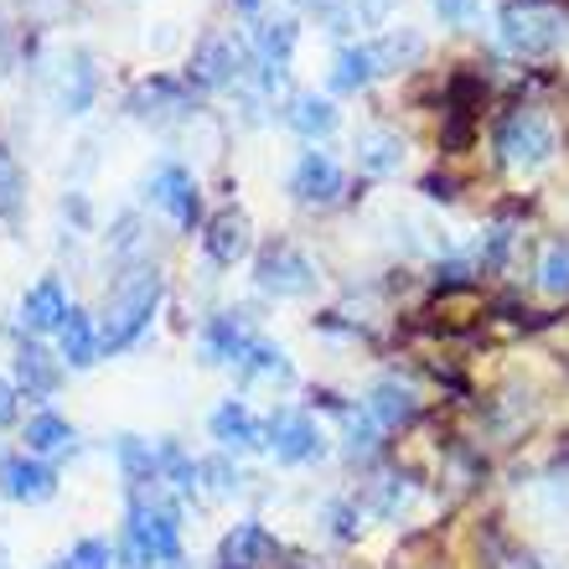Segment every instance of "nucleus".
Wrapping results in <instances>:
<instances>
[{"mask_svg": "<svg viewBox=\"0 0 569 569\" xmlns=\"http://www.w3.org/2000/svg\"><path fill=\"white\" fill-rule=\"evenodd\" d=\"M202 249H208L212 264H239L243 254H249V218H243L239 208H223L218 218L208 223V233H202Z\"/></svg>", "mask_w": 569, "mask_h": 569, "instance_id": "obj_19", "label": "nucleus"}, {"mask_svg": "<svg viewBox=\"0 0 569 569\" xmlns=\"http://www.w3.org/2000/svg\"><path fill=\"white\" fill-rule=\"evenodd\" d=\"M284 124L306 140H321L337 130V104H331V99H316V93H296L290 109H284Z\"/></svg>", "mask_w": 569, "mask_h": 569, "instance_id": "obj_25", "label": "nucleus"}, {"mask_svg": "<svg viewBox=\"0 0 569 569\" xmlns=\"http://www.w3.org/2000/svg\"><path fill=\"white\" fill-rule=\"evenodd\" d=\"M539 284L549 290L555 300L569 296V239H555L549 249H543L539 259Z\"/></svg>", "mask_w": 569, "mask_h": 569, "instance_id": "obj_29", "label": "nucleus"}, {"mask_svg": "<svg viewBox=\"0 0 569 569\" xmlns=\"http://www.w3.org/2000/svg\"><path fill=\"white\" fill-rule=\"evenodd\" d=\"M21 440H27V456H62V450H73V425L62 420V415H52V409H37L27 420V430H21Z\"/></svg>", "mask_w": 569, "mask_h": 569, "instance_id": "obj_24", "label": "nucleus"}, {"mask_svg": "<svg viewBox=\"0 0 569 569\" xmlns=\"http://www.w3.org/2000/svg\"><path fill=\"white\" fill-rule=\"evenodd\" d=\"M150 202L177 228H197V218H202V192H197L192 171H181V166H161L150 177Z\"/></svg>", "mask_w": 569, "mask_h": 569, "instance_id": "obj_9", "label": "nucleus"}, {"mask_svg": "<svg viewBox=\"0 0 569 569\" xmlns=\"http://www.w3.org/2000/svg\"><path fill=\"white\" fill-rule=\"evenodd\" d=\"M58 358L68 362V368H93V362L104 358V347H99V327H93V316L89 311H78L73 306V316H68V327L58 331Z\"/></svg>", "mask_w": 569, "mask_h": 569, "instance_id": "obj_22", "label": "nucleus"}, {"mask_svg": "<svg viewBox=\"0 0 569 569\" xmlns=\"http://www.w3.org/2000/svg\"><path fill=\"white\" fill-rule=\"evenodd\" d=\"M11 68V42H6V27H0V73Z\"/></svg>", "mask_w": 569, "mask_h": 569, "instance_id": "obj_38", "label": "nucleus"}, {"mask_svg": "<svg viewBox=\"0 0 569 569\" xmlns=\"http://www.w3.org/2000/svg\"><path fill=\"white\" fill-rule=\"evenodd\" d=\"M316 280H321V274H316V264L300 254L296 243H270V249L254 259V284L264 290V296H274V300L311 296Z\"/></svg>", "mask_w": 569, "mask_h": 569, "instance_id": "obj_6", "label": "nucleus"}, {"mask_svg": "<svg viewBox=\"0 0 569 569\" xmlns=\"http://www.w3.org/2000/svg\"><path fill=\"white\" fill-rule=\"evenodd\" d=\"M435 6V16L446 21V27H477L481 21V0H430Z\"/></svg>", "mask_w": 569, "mask_h": 569, "instance_id": "obj_32", "label": "nucleus"}, {"mask_svg": "<svg viewBox=\"0 0 569 569\" xmlns=\"http://www.w3.org/2000/svg\"><path fill=\"white\" fill-rule=\"evenodd\" d=\"M565 16L555 6H539V0H508L502 11H497V37L508 52L518 58H543V52H555L565 42Z\"/></svg>", "mask_w": 569, "mask_h": 569, "instance_id": "obj_4", "label": "nucleus"}, {"mask_svg": "<svg viewBox=\"0 0 569 569\" xmlns=\"http://www.w3.org/2000/svg\"><path fill=\"white\" fill-rule=\"evenodd\" d=\"M342 420H347V450L352 456H368V450L378 446V425L368 409H342Z\"/></svg>", "mask_w": 569, "mask_h": 569, "instance_id": "obj_30", "label": "nucleus"}, {"mask_svg": "<svg viewBox=\"0 0 569 569\" xmlns=\"http://www.w3.org/2000/svg\"><path fill=\"white\" fill-rule=\"evenodd\" d=\"M16 389L27 399H52L62 389V362L42 342H21L16 347Z\"/></svg>", "mask_w": 569, "mask_h": 569, "instance_id": "obj_14", "label": "nucleus"}, {"mask_svg": "<svg viewBox=\"0 0 569 569\" xmlns=\"http://www.w3.org/2000/svg\"><path fill=\"white\" fill-rule=\"evenodd\" d=\"M249 347H254V331L243 316H212L208 327L197 331V352L208 368H239L249 358Z\"/></svg>", "mask_w": 569, "mask_h": 569, "instance_id": "obj_10", "label": "nucleus"}, {"mask_svg": "<svg viewBox=\"0 0 569 569\" xmlns=\"http://www.w3.org/2000/svg\"><path fill=\"white\" fill-rule=\"evenodd\" d=\"M311 6V16H321L331 31H352L358 27V16H352V6L347 0H306Z\"/></svg>", "mask_w": 569, "mask_h": 569, "instance_id": "obj_33", "label": "nucleus"}, {"mask_svg": "<svg viewBox=\"0 0 569 569\" xmlns=\"http://www.w3.org/2000/svg\"><path fill=\"white\" fill-rule=\"evenodd\" d=\"M362 409L373 415L378 430H399V425H409L420 415V393L409 389V383H399V378H378L373 389H368V399H362Z\"/></svg>", "mask_w": 569, "mask_h": 569, "instance_id": "obj_17", "label": "nucleus"}, {"mask_svg": "<svg viewBox=\"0 0 569 569\" xmlns=\"http://www.w3.org/2000/svg\"><path fill=\"white\" fill-rule=\"evenodd\" d=\"M68 316H73V306H68V296H62L58 280H37L27 296H21V327H27L31 337L62 331L68 327Z\"/></svg>", "mask_w": 569, "mask_h": 569, "instance_id": "obj_16", "label": "nucleus"}, {"mask_svg": "<svg viewBox=\"0 0 569 569\" xmlns=\"http://www.w3.org/2000/svg\"><path fill=\"white\" fill-rule=\"evenodd\" d=\"M274 555H280V543H274V533L264 523H239L223 539V569H259Z\"/></svg>", "mask_w": 569, "mask_h": 569, "instance_id": "obj_20", "label": "nucleus"}, {"mask_svg": "<svg viewBox=\"0 0 569 569\" xmlns=\"http://www.w3.org/2000/svg\"><path fill=\"white\" fill-rule=\"evenodd\" d=\"M290 52H296V27L290 21H259L254 27V68H259V83L274 89L290 68Z\"/></svg>", "mask_w": 569, "mask_h": 569, "instance_id": "obj_15", "label": "nucleus"}, {"mask_svg": "<svg viewBox=\"0 0 569 569\" xmlns=\"http://www.w3.org/2000/svg\"><path fill=\"white\" fill-rule=\"evenodd\" d=\"M124 569H161L181 565V523L171 502H156V492H136L130 518H124V539H120Z\"/></svg>", "mask_w": 569, "mask_h": 569, "instance_id": "obj_1", "label": "nucleus"}, {"mask_svg": "<svg viewBox=\"0 0 569 569\" xmlns=\"http://www.w3.org/2000/svg\"><path fill=\"white\" fill-rule=\"evenodd\" d=\"M264 446L274 450L280 466H311L327 456V430L311 415H300V409H274L264 420Z\"/></svg>", "mask_w": 569, "mask_h": 569, "instance_id": "obj_5", "label": "nucleus"}, {"mask_svg": "<svg viewBox=\"0 0 569 569\" xmlns=\"http://www.w3.org/2000/svg\"><path fill=\"white\" fill-rule=\"evenodd\" d=\"M492 146H497V161L508 166V171H539V166L555 161L559 136L539 109H512V114H502V124H497Z\"/></svg>", "mask_w": 569, "mask_h": 569, "instance_id": "obj_3", "label": "nucleus"}, {"mask_svg": "<svg viewBox=\"0 0 569 569\" xmlns=\"http://www.w3.org/2000/svg\"><path fill=\"white\" fill-rule=\"evenodd\" d=\"M16 393H21V389H16L11 378H0V425L16 420Z\"/></svg>", "mask_w": 569, "mask_h": 569, "instance_id": "obj_36", "label": "nucleus"}, {"mask_svg": "<svg viewBox=\"0 0 569 569\" xmlns=\"http://www.w3.org/2000/svg\"><path fill=\"white\" fill-rule=\"evenodd\" d=\"M130 114H136V120H171V114H192V104H187V89H181V83L150 78V83H140V89L130 93Z\"/></svg>", "mask_w": 569, "mask_h": 569, "instance_id": "obj_21", "label": "nucleus"}, {"mask_svg": "<svg viewBox=\"0 0 569 569\" xmlns=\"http://www.w3.org/2000/svg\"><path fill=\"white\" fill-rule=\"evenodd\" d=\"M373 78H378L373 47H342V52H337V68H331V89L337 93H358V89H368Z\"/></svg>", "mask_w": 569, "mask_h": 569, "instance_id": "obj_26", "label": "nucleus"}, {"mask_svg": "<svg viewBox=\"0 0 569 569\" xmlns=\"http://www.w3.org/2000/svg\"><path fill=\"white\" fill-rule=\"evenodd\" d=\"M93 93H99V68H93V52H68V62H62L58 73V109L62 114H89Z\"/></svg>", "mask_w": 569, "mask_h": 569, "instance_id": "obj_18", "label": "nucleus"}, {"mask_svg": "<svg viewBox=\"0 0 569 569\" xmlns=\"http://www.w3.org/2000/svg\"><path fill=\"white\" fill-rule=\"evenodd\" d=\"M347 6H352V16H358L362 27H383L393 11V0H347Z\"/></svg>", "mask_w": 569, "mask_h": 569, "instance_id": "obj_35", "label": "nucleus"}, {"mask_svg": "<svg viewBox=\"0 0 569 569\" xmlns=\"http://www.w3.org/2000/svg\"><path fill=\"white\" fill-rule=\"evenodd\" d=\"M425 197H435V202H450V197H456V192H450V181L430 177V181H425Z\"/></svg>", "mask_w": 569, "mask_h": 569, "instance_id": "obj_37", "label": "nucleus"}, {"mask_svg": "<svg viewBox=\"0 0 569 569\" xmlns=\"http://www.w3.org/2000/svg\"><path fill=\"white\" fill-rule=\"evenodd\" d=\"M239 378L243 383H254V378H270V383H290V358H284L280 347H270V342H259L254 337V347H249V358L239 362Z\"/></svg>", "mask_w": 569, "mask_h": 569, "instance_id": "obj_27", "label": "nucleus"}, {"mask_svg": "<svg viewBox=\"0 0 569 569\" xmlns=\"http://www.w3.org/2000/svg\"><path fill=\"white\" fill-rule=\"evenodd\" d=\"M202 477H208V487H212L218 497H233V492L243 487V477L223 461V456H218V461H202Z\"/></svg>", "mask_w": 569, "mask_h": 569, "instance_id": "obj_34", "label": "nucleus"}, {"mask_svg": "<svg viewBox=\"0 0 569 569\" xmlns=\"http://www.w3.org/2000/svg\"><path fill=\"white\" fill-rule=\"evenodd\" d=\"M161 274L140 264L130 280H120V290L109 296V311H104V327H99V347L104 352H124V347L140 342V331L150 327V316L161 306Z\"/></svg>", "mask_w": 569, "mask_h": 569, "instance_id": "obj_2", "label": "nucleus"}, {"mask_svg": "<svg viewBox=\"0 0 569 569\" xmlns=\"http://www.w3.org/2000/svg\"><path fill=\"white\" fill-rule=\"evenodd\" d=\"M0 497L6 502H47V497H58V471L42 461V456H6L0 461Z\"/></svg>", "mask_w": 569, "mask_h": 569, "instance_id": "obj_8", "label": "nucleus"}, {"mask_svg": "<svg viewBox=\"0 0 569 569\" xmlns=\"http://www.w3.org/2000/svg\"><path fill=\"white\" fill-rule=\"evenodd\" d=\"M373 47V62L378 73H405V68H420L425 62V37L415 27H399V31H383Z\"/></svg>", "mask_w": 569, "mask_h": 569, "instance_id": "obj_23", "label": "nucleus"}, {"mask_svg": "<svg viewBox=\"0 0 569 569\" xmlns=\"http://www.w3.org/2000/svg\"><path fill=\"white\" fill-rule=\"evenodd\" d=\"M352 156L368 177H399V166H405L409 146L399 130H383V124H362L358 136H352Z\"/></svg>", "mask_w": 569, "mask_h": 569, "instance_id": "obj_12", "label": "nucleus"}, {"mask_svg": "<svg viewBox=\"0 0 569 569\" xmlns=\"http://www.w3.org/2000/svg\"><path fill=\"white\" fill-rule=\"evenodd\" d=\"M21 208H27V177L21 166L11 161V150H0V223H21Z\"/></svg>", "mask_w": 569, "mask_h": 569, "instance_id": "obj_28", "label": "nucleus"}, {"mask_svg": "<svg viewBox=\"0 0 569 569\" xmlns=\"http://www.w3.org/2000/svg\"><path fill=\"white\" fill-rule=\"evenodd\" d=\"M233 6H239V11H254V6H259V0H233Z\"/></svg>", "mask_w": 569, "mask_h": 569, "instance_id": "obj_39", "label": "nucleus"}, {"mask_svg": "<svg viewBox=\"0 0 569 569\" xmlns=\"http://www.w3.org/2000/svg\"><path fill=\"white\" fill-rule=\"evenodd\" d=\"M58 569H114V549L104 539H83V543H73V555L62 559Z\"/></svg>", "mask_w": 569, "mask_h": 569, "instance_id": "obj_31", "label": "nucleus"}, {"mask_svg": "<svg viewBox=\"0 0 569 569\" xmlns=\"http://www.w3.org/2000/svg\"><path fill=\"white\" fill-rule=\"evenodd\" d=\"M208 430H212V440H218L223 450H259L264 446V420H259L243 399H223V405L212 409Z\"/></svg>", "mask_w": 569, "mask_h": 569, "instance_id": "obj_13", "label": "nucleus"}, {"mask_svg": "<svg viewBox=\"0 0 569 569\" xmlns=\"http://www.w3.org/2000/svg\"><path fill=\"white\" fill-rule=\"evenodd\" d=\"M342 166L331 161L327 150H306L296 161V171H290V197L296 202H306V208H331L337 197H342Z\"/></svg>", "mask_w": 569, "mask_h": 569, "instance_id": "obj_7", "label": "nucleus"}, {"mask_svg": "<svg viewBox=\"0 0 569 569\" xmlns=\"http://www.w3.org/2000/svg\"><path fill=\"white\" fill-rule=\"evenodd\" d=\"M239 73H243V47L233 37H208V42L197 47L192 68H187V78H192L197 89H228Z\"/></svg>", "mask_w": 569, "mask_h": 569, "instance_id": "obj_11", "label": "nucleus"}]
</instances>
